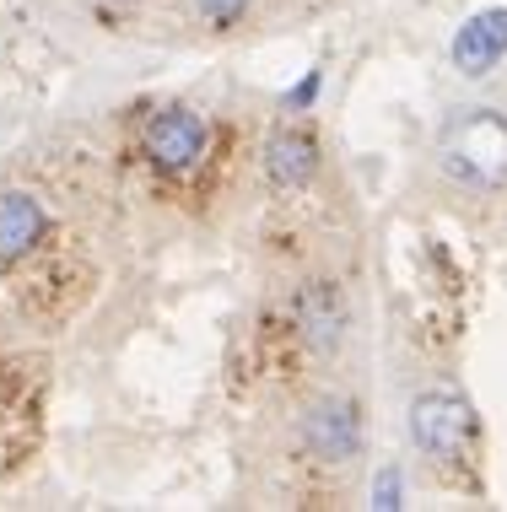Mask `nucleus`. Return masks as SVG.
<instances>
[{"label":"nucleus","instance_id":"nucleus-1","mask_svg":"<svg viewBox=\"0 0 507 512\" xmlns=\"http://www.w3.org/2000/svg\"><path fill=\"white\" fill-rule=\"evenodd\" d=\"M437 162L459 184H507V119L497 108H454L437 130Z\"/></svg>","mask_w":507,"mask_h":512},{"label":"nucleus","instance_id":"nucleus-2","mask_svg":"<svg viewBox=\"0 0 507 512\" xmlns=\"http://www.w3.org/2000/svg\"><path fill=\"white\" fill-rule=\"evenodd\" d=\"M410 437H416V448L432 453V459H459L464 442L475 437V410L448 389H427L410 405Z\"/></svg>","mask_w":507,"mask_h":512},{"label":"nucleus","instance_id":"nucleus-3","mask_svg":"<svg viewBox=\"0 0 507 512\" xmlns=\"http://www.w3.org/2000/svg\"><path fill=\"white\" fill-rule=\"evenodd\" d=\"M146 157L173 178L195 173L200 157H205V119L195 108H162V114L146 124Z\"/></svg>","mask_w":507,"mask_h":512},{"label":"nucleus","instance_id":"nucleus-4","mask_svg":"<svg viewBox=\"0 0 507 512\" xmlns=\"http://www.w3.org/2000/svg\"><path fill=\"white\" fill-rule=\"evenodd\" d=\"M303 442L319 459H356V448H362V415H356L351 399H313V405L303 410Z\"/></svg>","mask_w":507,"mask_h":512},{"label":"nucleus","instance_id":"nucleus-5","mask_svg":"<svg viewBox=\"0 0 507 512\" xmlns=\"http://www.w3.org/2000/svg\"><path fill=\"white\" fill-rule=\"evenodd\" d=\"M502 54H507V11L502 6L475 11V17L454 33V65L464 76H486Z\"/></svg>","mask_w":507,"mask_h":512},{"label":"nucleus","instance_id":"nucleus-6","mask_svg":"<svg viewBox=\"0 0 507 512\" xmlns=\"http://www.w3.org/2000/svg\"><path fill=\"white\" fill-rule=\"evenodd\" d=\"M297 329L313 351H335L340 335H346V302L330 281H308L297 292Z\"/></svg>","mask_w":507,"mask_h":512},{"label":"nucleus","instance_id":"nucleus-7","mask_svg":"<svg viewBox=\"0 0 507 512\" xmlns=\"http://www.w3.org/2000/svg\"><path fill=\"white\" fill-rule=\"evenodd\" d=\"M44 232H49V216L33 195H17V189L0 195V259L33 254V248L44 243Z\"/></svg>","mask_w":507,"mask_h":512},{"label":"nucleus","instance_id":"nucleus-8","mask_svg":"<svg viewBox=\"0 0 507 512\" xmlns=\"http://www.w3.org/2000/svg\"><path fill=\"white\" fill-rule=\"evenodd\" d=\"M265 173L276 189H303L308 178L319 173V146H313L303 130H276L265 141Z\"/></svg>","mask_w":507,"mask_h":512},{"label":"nucleus","instance_id":"nucleus-9","mask_svg":"<svg viewBox=\"0 0 507 512\" xmlns=\"http://www.w3.org/2000/svg\"><path fill=\"white\" fill-rule=\"evenodd\" d=\"M243 6H249V0H195V11H200V17H211V22H232Z\"/></svg>","mask_w":507,"mask_h":512},{"label":"nucleus","instance_id":"nucleus-10","mask_svg":"<svg viewBox=\"0 0 507 512\" xmlns=\"http://www.w3.org/2000/svg\"><path fill=\"white\" fill-rule=\"evenodd\" d=\"M373 496H378V507H400V469H383Z\"/></svg>","mask_w":507,"mask_h":512},{"label":"nucleus","instance_id":"nucleus-11","mask_svg":"<svg viewBox=\"0 0 507 512\" xmlns=\"http://www.w3.org/2000/svg\"><path fill=\"white\" fill-rule=\"evenodd\" d=\"M319 87H324V76H319V71H308V76H303V87L286 92V103H292V108H308L313 98H319Z\"/></svg>","mask_w":507,"mask_h":512}]
</instances>
